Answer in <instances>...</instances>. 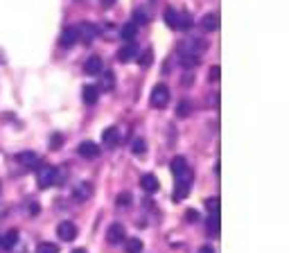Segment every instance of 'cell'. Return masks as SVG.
<instances>
[{
	"mask_svg": "<svg viewBox=\"0 0 289 253\" xmlns=\"http://www.w3.org/2000/svg\"><path fill=\"white\" fill-rule=\"evenodd\" d=\"M136 57H138V47L134 45V41H129L127 45H122L118 50V61L120 63H129V61H134Z\"/></svg>",
	"mask_w": 289,
	"mask_h": 253,
	"instance_id": "52a82bcc",
	"label": "cell"
},
{
	"mask_svg": "<svg viewBox=\"0 0 289 253\" xmlns=\"http://www.w3.org/2000/svg\"><path fill=\"white\" fill-rule=\"evenodd\" d=\"M190 113H192V104L188 102V99L178 102V107H176V115H178V118H188Z\"/></svg>",
	"mask_w": 289,
	"mask_h": 253,
	"instance_id": "cb8c5ba5",
	"label": "cell"
},
{
	"mask_svg": "<svg viewBox=\"0 0 289 253\" xmlns=\"http://www.w3.org/2000/svg\"><path fill=\"white\" fill-rule=\"evenodd\" d=\"M206 208L210 210V215H219V197L206 199Z\"/></svg>",
	"mask_w": 289,
	"mask_h": 253,
	"instance_id": "f1b7e54d",
	"label": "cell"
},
{
	"mask_svg": "<svg viewBox=\"0 0 289 253\" xmlns=\"http://www.w3.org/2000/svg\"><path fill=\"white\" fill-rule=\"evenodd\" d=\"M0 240H3V249H14V246L18 244V231L16 229L7 231V233L0 237Z\"/></svg>",
	"mask_w": 289,
	"mask_h": 253,
	"instance_id": "e0dca14e",
	"label": "cell"
},
{
	"mask_svg": "<svg viewBox=\"0 0 289 253\" xmlns=\"http://www.w3.org/2000/svg\"><path fill=\"white\" fill-rule=\"evenodd\" d=\"M201 28L206 30V32H215L219 28V16L217 14H206L201 18Z\"/></svg>",
	"mask_w": 289,
	"mask_h": 253,
	"instance_id": "ac0fdd59",
	"label": "cell"
},
{
	"mask_svg": "<svg viewBox=\"0 0 289 253\" xmlns=\"http://www.w3.org/2000/svg\"><path fill=\"white\" fill-rule=\"evenodd\" d=\"M120 34H122V39L129 43V41H134L136 34H138V25H136L134 20H131V23H124L122 30H120Z\"/></svg>",
	"mask_w": 289,
	"mask_h": 253,
	"instance_id": "d6986e66",
	"label": "cell"
},
{
	"mask_svg": "<svg viewBox=\"0 0 289 253\" xmlns=\"http://www.w3.org/2000/svg\"><path fill=\"white\" fill-rule=\"evenodd\" d=\"M99 75H102V88H107V91H113L115 88V75L111 70H107V72H99Z\"/></svg>",
	"mask_w": 289,
	"mask_h": 253,
	"instance_id": "603a6c76",
	"label": "cell"
},
{
	"mask_svg": "<svg viewBox=\"0 0 289 253\" xmlns=\"http://www.w3.org/2000/svg\"><path fill=\"white\" fill-rule=\"evenodd\" d=\"M122 244H124V251L127 253H143V242H140L138 237H129Z\"/></svg>",
	"mask_w": 289,
	"mask_h": 253,
	"instance_id": "44dd1931",
	"label": "cell"
},
{
	"mask_svg": "<svg viewBox=\"0 0 289 253\" xmlns=\"http://www.w3.org/2000/svg\"><path fill=\"white\" fill-rule=\"evenodd\" d=\"M61 140H64L61 136H55V138L50 140V147H52V149H59V147H61Z\"/></svg>",
	"mask_w": 289,
	"mask_h": 253,
	"instance_id": "e575fe53",
	"label": "cell"
},
{
	"mask_svg": "<svg viewBox=\"0 0 289 253\" xmlns=\"http://www.w3.org/2000/svg\"><path fill=\"white\" fill-rule=\"evenodd\" d=\"M102 142L107 147H115L120 142V129L118 127H107L104 129V134H102Z\"/></svg>",
	"mask_w": 289,
	"mask_h": 253,
	"instance_id": "30bf717a",
	"label": "cell"
},
{
	"mask_svg": "<svg viewBox=\"0 0 289 253\" xmlns=\"http://www.w3.org/2000/svg\"><path fill=\"white\" fill-rule=\"evenodd\" d=\"M136 59H138V63H140V66H151V50H145L143 52V55H140V57H136Z\"/></svg>",
	"mask_w": 289,
	"mask_h": 253,
	"instance_id": "4dcf8cb0",
	"label": "cell"
},
{
	"mask_svg": "<svg viewBox=\"0 0 289 253\" xmlns=\"http://www.w3.org/2000/svg\"><path fill=\"white\" fill-rule=\"evenodd\" d=\"M192 170H188L186 174H178L176 176V188H174V201H183V199L188 197V192H190L192 188Z\"/></svg>",
	"mask_w": 289,
	"mask_h": 253,
	"instance_id": "6da1fadb",
	"label": "cell"
},
{
	"mask_svg": "<svg viewBox=\"0 0 289 253\" xmlns=\"http://www.w3.org/2000/svg\"><path fill=\"white\" fill-rule=\"evenodd\" d=\"M147 20H149L147 12H143V9H136V12H134V23L136 25H147Z\"/></svg>",
	"mask_w": 289,
	"mask_h": 253,
	"instance_id": "f546056e",
	"label": "cell"
},
{
	"mask_svg": "<svg viewBox=\"0 0 289 253\" xmlns=\"http://www.w3.org/2000/svg\"><path fill=\"white\" fill-rule=\"evenodd\" d=\"M199 253H215V249H213V246H201Z\"/></svg>",
	"mask_w": 289,
	"mask_h": 253,
	"instance_id": "d590c367",
	"label": "cell"
},
{
	"mask_svg": "<svg viewBox=\"0 0 289 253\" xmlns=\"http://www.w3.org/2000/svg\"><path fill=\"white\" fill-rule=\"evenodd\" d=\"M36 253H59V246L52 244V242H41Z\"/></svg>",
	"mask_w": 289,
	"mask_h": 253,
	"instance_id": "83f0119b",
	"label": "cell"
},
{
	"mask_svg": "<svg viewBox=\"0 0 289 253\" xmlns=\"http://www.w3.org/2000/svg\"><path fill=\"white\" fill-rule=\"evenodd\" d=\"M77 41H80V36H77V28H66L64 32H61V36H59L61 47H72Z\"/></svg>",
	"mask_w": 289,
	"mask_h": 253,
	"instance_id": "9c48e42d",
	"label": "cell"
},
{
	"mask_svg": "<svg viewBox=\"0 0 289 253\" xmlns=\"http://www.w3.org/2000/svg\"><path fill=\"white\" fill-rule=\"evenodd\" d=\"M72 253H86V251H84V249H77V251H72Z\"/></svg>",
	"mask_w": 289,
	"mask_h": 253,
	"instance_id": "f35d334b",
	"label": "cell"
},
{
	"mask_svg": "<svg viewBox=\"0 0 289 253\" xmlns=\"http://www.w3.org/2000/svg\"><path fill=\"white\" fill-rule=\"evenodd\" d=\"M84 70H86V75H99L104 70L102 59L99 57H88V61L84 63Z\"/></svg>",
	"mask_w": 289,
	"mask_h": 253,
	"instance_id": "7c38bea8",
	"label": "cell"
},
{
	"mask_svg": "<svg viewBox=\"0 0 289 253\" xmlns=\"http://www.w3.org/2000/svg\"><path fill=\"white\" fill-rule=\"evenodd\" d=\"M186 217H188V221H190V224H194V221L199 219V213H197V210H188Z\"/></svg>",
	"mask_w": 289,
	"mask_h": 253,
	"instance_id": "836d02e7",
	"label": "cell"
},
{
	"mask_svg": "<svg viewBox=\"0 0 289 253\" xmlns=\"http://www.w3.org/2000/svg\"><path fill=\"white\" fill-rule=\"evenodd\" d=\"M131 151H134L136 156H143L145 151H147V145H145V140H143V138H136V140H134V145H131Z\"/></svg>",
	"mask_w": 289,
	"mask_h": 253,
	"instance_id": "4316f807",
	"label": "cell"
},
{
	"mask_svg": "<svg viewBox=\"0 0 289 253\" xmlns=\"http://www.w3.org/2000/svg\"><path fill=\"white\" fill-rule=\"evenodd\" d=\"M30 213H39V204H30Z\"/></svg>",
	"mask_w": 289,
	"mask_h": 253,
	"instance_id": "8d00e7d4",
	"label": "cell"
},
{
	"mask_svg": "<svg viewBox=\"0 0 289 253\" xmlns=\"http://www.w3.org/2000/svg\"><path fill=\"white\" fill-rule=\"evenodd\" d=\"M0 246H3V240H0Z\"/></svg>",
	"mask_w": 289,
	"mask_h": 253,
	"instance_id": "ab89813d",
	"label": "cell"
},
{
	"mask_svg": "<svg viewBox=\"0 0 289 253\" xmlns=\"http://www.w3.org/2000/svg\"><path fill=\"white\" fill-rule=\"evenodd\" d=\"M97 34H99V30L91 23H82L80 28H77V36H80L84 43H93V39H95Z\"/></svg>",
	"mask_w": 289,
	"mask_h": 253,
	"instance_id": "8992f818",
	"label": "cell"
},
{
	"mask_svg": "<svg viewBox=\"0 0 289 253\" xmlns=\"http://www.w3.org/2000/svg\"><path fill=\"white\" fill-rule=\"evenodd\" d=\"M16 163H20L23 167H36L39 165V156L34 151H20V154H16Z\"/></svg>",
	"mask_w": 289,
	"mask_h": 253,
	"instance_id": "8fae6325",
	"label": "cell"
},
{
	"mask_svg": "<svg viewBox=\"0 0 289 253\" xmlns=\"http://www.w3.org/2000/svg\"><path fill=\"white\" fill-rule=\"evenodd\" d=\"M151 107L154 109H165L167 102H170V88L165 84H156L154 91H151V97H149Z\"/></svg>",
	"mask_w": 289,
	"mask_h": 253,
	"instance_id": "3957f363",
	"label": "cell"
},
{
	"mask_svg": "<svg viewBox=\"0 0 289 253\" xmlns=\"http://www.w3.org/2000/svg\"><path fill=\"white\" fill-rule=\"evenodd\" d=\"M208 233L219 235V215H210L208 217Z\"/></svg>",
	"mask_w": 289,
	"mask_h": 253,
	"instance_id": "d4e9b609",
	"label": "cell"
},
{
	"mask_svg": "<svg viewBox=\"0 0 289 253\" xmlns=\"http://www.w3.org/2000/svg\"><path fill=\"white\" fill-rule=\"evenodd\" d=\"M57 235L64 242H72L77 237V226L72 224V221H61V224L57 226Z\"/></svg>",
	"mask_w": 289,
	"mask_h": 253,
	"instance_id": "5b68a950",
	"label": "cell"
},
{
	"mask_svg": "<svg viewBox=\"0 0 289 253\" xmlns=\"http://www.w3.org/2000/svg\"><path fill=\"white\" fill-rule=\"evenodd\" d=\"M77 151H80V156L84 158H97L99 156V145H95L93 140H84L80 147H77Z\"/></svg>",
	"mask_w": 289,
	"mask_h": 253,
	"instance_id": "ba28073f",
	"label": "cell"
},
{
	"mask_svg": "<svg viewBox=\"0 0 289 253\" xmlns=\"http://www.w3.org/2000/svg\"><path fill=\"white\" fill-rule=\"evenodd\" d=\"M118 206L122 208V206H131V192H120L118 194Z\"/></svg>",
	"mask_w": 289,
	"mask_h": 253,
	"instance_id": "1f68e13d",
	"label": "cell"
},
{
	"mask_svg": "<svg viewBox=\"0 0 289 253\" xmlns=\"http://www.w3.org/2000/svg\"><path fill=\"white\" fill-rule=\"evenodd\" d=\"M199 61H201V57H199V55H190V52H178V63H181L183 68H194V66H199Z\"/></svg>",
	"mask_w": 289,
	"mask_h": 253,
	"instance_id": "2e32d148",
	"label": "cell"
},
{
	"mask_svg": "<svg viewBox=\"0 0 289 253\" xmlns=\"http://www.w3.org/2000/svg\"><path fill=\"white\" fill-rule=\"evenodd\" d=\"M140 188L149 194L156 192V190H159V179H156L154 174H143V176H140Z\"/></svg>",
	"mask_w": 289,
	"mask_h": 253,
	"instance_id": "4fadbf2b",
	"label": "cell"
},
{
	"mask_svg": "<svg viewBox=\"0 0 289 253\" xmlns=\"http://www.w3.org/2000/svg\"><path fill=\"white\" fill-rule=\"evenodd\" d=\"M84 102L86 104H95L99 99V88L97 86H84Z\"/></svg>",
	"mask_w": 289,
	"mask_h": 253,
	"instance_id": "ffe728a7",
	"label": "cell"
},
{
	"mask_svg": "<svg viewBox=\"0 0 289 253\" xmlns=\"http://www.w3.org/2000/svg\"><path fill=\"white\" fill-rule=\"evenodd\" d=\"M170 167H172V174H174V176H178V174H186L188 170H190V165H188V161L183 156H174V158H172Z\"/></svg>",
	"mask_w": 289,
	"mask_h": 253,
	"instance_id": "9a60e30c",
	"label": "cell"
},
{
	"mask_svg": "<svg viewBox=\"0 0 289 253\" xmlns=\"http://www.w3.org/2000/svg\"><path fill=\"white\" fill-rule=\"evenodd\" d=\"M55 183H59V172L52 165H39V188L48 190Z\"/></svg>",
	"mask_w": 289,
	"mask_h": 253,
	"instance_id": "7a4b0ae2",
	"label": "cell"
},
{
	"mask_svg": "<svg viewBox=\"0 0 289 253\" xmlns=\"http://www.w3.org/2000/svg\"><path fill=\"white\" fill-rule=\"evenodd\" d=\"M124 235H127V231H124L122 224H111V226H109V231H107L109 244H122V242L127 240Z\"/></svg>",
	"mask_w": 289,
	"mask_h": 253,
	"instance_id": "277c9868",
	"label": "cell"
},
{
	"mask_svg": "<svg viewBox=\"0 0 289 253\" xmlns=\"http://www.w3.org/2000/svg\"><path fill=\"white\" fill-rule=\"evenodd\" d=\"M102 3H104V7H113L115 0H102Z\"/></svg>",
	"mask_w": 289,
	"mask_h": 253,
	"instance_id": "74e56055",
	"label": "cell"
},
{
	"mask_svg": "<svg viewBox=\"0 0 289 253\" xmlns=\"http://www.w3.org/2000/svg\"><path fill=\"white\" fill-rule=\"evenodd\" d=\"M165 23H167V28H172V30L178 28V12H176L174 7H167L165 9Z\"/></svg>",
	"mask_w": 289,
	"mask_h": 253,
	"instance_id": "7402d4cb",
	"label": "cell"
},
{
	"mask_svg": "<svg viewBox=\"0 0 289 253\" xmlns=\"http://www.w3.org/2000/svg\"><path fill=\"white\" fill-rule=\"evenodd\" d=\"M91 194H93V186L88 181H82V183H77L75 186V199L77 201H86Z\"/></svg>",
	"mask_w": 289,
	"mask_h": 253,
	"instance_id": "5bb4252c",
	"label": "cell"
},
{
	"mask_svg": "<svg viewBox=\"0 0 289 253\" xmlns=\"http://www.w3.org/2000/svg\"><path fill=\"white\" fill-rule=\"evenodd\" d=\"M219 72H222V70H219V66H213V68H210L208 79H210V82H217V79H219Z\"/></svg>",
	"mask_w": 289,
	"mask_h": 253,
	"instance_id": "d6a6232c",
	"label": "cell"
},
{
	"mask_svg": "<svg viewBox=\"0 0 289 253\" xmlns=\"http://www.w3.org/2000/svg\"><path fill=\"white\" fill-rule=\"evenodd\" d=\"M192 28V16L190 14H178V28L176 30H190Z\"/></svg>",
	"mask_w": 289,
	"mask_h": 253,
	"instance_id": "484cf974",
	"label": "cell"
}]
</instances>
